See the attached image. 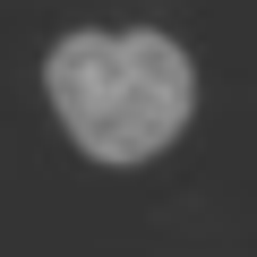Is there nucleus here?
Here are the masks:
<instances>
[{"mask_svg": "<svg viewBox=\"0 0 257 257\" xmlns=\"http://www.w3.org/2000/svg\"><path fill=\"white\" fill-rule=\"evenodd\" d=\"M43 94L60 111V128L77 138V155L94 163H146L163 155L189 111H197V69L172 35L128 26V35H69L43 60Z\"/></svg>", "mask_w": 257, "mask_h": 257, "instance_id": "1", "label": "nucleus"}]
</instances>
